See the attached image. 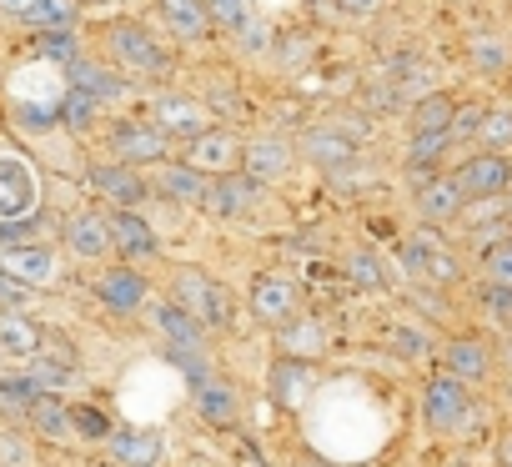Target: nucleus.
<instances>
[{
    "instance_id": "f257e3e1",
    "label": "nucleus",
    "mask_w": 512,
    "mask_h": 467,
    "mask_svg": "<svg viewBox=\"0 0 512 467\" xmlns=\"http://www.w3.org/2000/svg\"><path fill=\"white\" fill-rule=\"evenodd\" d=\"M171 292H176V307L191 312L201 327H211V332H226V327H231V297H226V287L211 282L206 272L181 267V272L171 277Z\"/></svg>"
},
{
    "instance_id": "f03ea898",
    "label": "nucleus",
    "mask_w": 512,
    "mask_h": 467,
    "mask_svg": "<svg viewBox=\"0 0 512 467\" xmlns=\"http://www.w3.org/2000/svg\"><path fill=\"white\" fill-rule=\"evenodd\" d=\"M106 46H111V56H116L121 66H131V71H141V76H161V71L171 66L166 46H161L146 26H136V21H111V26H106Z\"/></svg>"
},
{
    "instance_id": "7ed1b4c3",
    "label": "nucleus",
    "mask_w": 512,
    "mask_h": 467,
    "mask_svg": "<svg viewBox=\"0 0 512 467\" xmlns=\"http://www.w3.org/2000/svg\"><path fill=\"white\" fill-rule=\"evenodd\" d=\"M422 417L432 432H462L472 422V397H467V382L457 377H432L427 392H422Z\"/></svg>"
},
{
    "instance_id": "20e7f679",
    "label": "nucleus",
    "mask_w": 512,
    "mask_h": 467,
    "mask_svg": "<svg viewBox=\"0 0 512 467\" xmlns=\"http://www.w3.org/2000/svg\"><path fill=\"white\" fill-rule=\"evenodd\" d=\"M452 181L462 186L467 201L507 196V191H512V161H507V151H477V156H467V161L457 166Z\"/></svg>"
},
{
    "instance_id": "39448f33",
    "label": "nucleus",
    "mask_w": 512,
    "mask_h": 467,
    "mask_svg": "<svg viewBox=\"0 0 512 467\" xmlns=\"http://www.w3.org/2000/svg\"><path fill=\"white\" fill-rule=\"evenodd\" d=\"M41 206L36 171L21 156H0V221H31Z\"/></svg>"
},
{
    "instance_id": "423d86ee",
    "label": "nucleus",
    "mask_w": 512,
    "mask_h": 467,
    "mask_svg": "<svg viewBox=\"0 0 512 467\" xmlns=\"http://www.w3.org/2000/svg\"><path fill=\"white\" fill-rule=\"evenodd\" d=\"M111 151H116V161H131V166H156V161H166L171 136H166L161 126L126 121V126H116V131H111Z\"/></svg>"
},
{
    "instance_id": "0eeeda50",
    "label": "nucleus",
    "mask_w": 512,
    "mask_h": 467,
    "mask_svg": "<svg viewBox=\"0 0 512 467\" xmlns=\"http://www.w3.org/2000/svg\"><path fill=\"white\" fill-rule=\"evenodd\" d=\"M302 156H307L312 166H322L327 176H342V171L357 161V141H347L332 121H327V126H307V136H302Z\"/></svg>"
},
{
    "instance_id": "6e6552de",
    "label": "nucleus",
    "mask_w": 512,
    "mask_h": 467,
    "mask_svg": "<svg viewBox=\"0 0 512 467\" xmlns=\"http://www.w3.org/2000/svg\"><path fill=\"white\" fill-rule=\"evenodd\" d=\"M412 206H417V216L427 226H442V221H457L467 211V196H462V186L452 176H427V181H417V201Z\"/></svg>"
},
{
    "instance_id": "1a4fd4ad",
    "label": "nucleus",
    "mask_w": 512,
    "mask_h": 467,
    "mask_svg": "<svg viewBox=\"0 0 512 467\" xmlns=\"http://www.w3.org/2000/svg\"><path fill=\"white\" fill-rule=\"evenodd\" d=\"M256 191H262V181H251L246 171H221L206 181V206L216 216H246L256 206Z\"/></svg>"
},
{
    "instance_id": "9d476101",
    "label": "nucleus",
    "mask_w": 512,
    "mask_h": 467,
    "mask_svg": "<svg viewBox=\"0 0 512 467\" xmlns=\"http://www.w3.org/2000/svg\"><path fill=\"white\" fill-rule=\"evenodd\" d=\"M186 166H196L201 176H221V171H236V131L226 126H206L191 151H186Z\"/></svg>"
},
{
    "instance_id": "9b49d317",
    "label": "nucleus",
    "mask_w": 512,
    "mask_h": 467,
    "mask_svg": "<svg viewBox=\"0 0 512 467\" xmlns=\"http://www.w3.org/2000/svg\"><path fill=\"white\" fill-rule=\"evenodd\" d=\"M106 442H111V457L126 467H156L166 452V437L156 427H116V432H106Z\"/></svg>"
},
{
    "instance_id": "f8f14e48",
    "label": "nucleus",
    "mask_w": 512,
    "mask_h": 467,
    "mask_svg": "<svg viewBox=\"0 0 512 467\" xmlns=\"http://www.w3.org/2000/svg\"><path fill=\"white\" fill-rule=\"evenodd\" d=\"M287 166H292V141H282V136H256L241 146V171L251 181H277V176H287Z\"/></svg>"
},
{
    "instance_id": "ddd939ff",
    "label": "nucleus",
    "mask_w": 512,
    "mask_h": 467,
    "mask_svg": "<svg viewBox=\"0 0 512 467\" xmlns=\"http://www.w3.org/2000/svg\"><path fill=\"white\" fill-rule=\"evenodd\" d=\"M106 231H111V247L116 252H126V257H156V231H151V221L141 216V211H116V216H106Z\"/></svg>"
},
{
    "instance_id": "4468645a",
    "label": "nucleus",
    "mask_w": 512,
    "mask_h": 467,
    "mask_svg": "<svg viewBox=\"0 0 512 467\" xmlns=\"http://www.w3.org/2000/svg\"><path fill=\"white\" fill-rule=\"evenodd\" d=\"M151 126H161L166 136L196 141V136L206 131V106H201V101H191V96H161V101H156V121H151Z\"/></svg>"
},
{
    "instance_id": "2eb2a0df",
    "label": "nucleus",
    "mask_w": 512,
    "mask_h": 467,
    "mask_svg": "<svg viewBox=\"0 0 512 467\" xmlns=\"http://www.w3.org/2000/svg\"><path fill=\"white\" fill-rule=\"evenodd\" d=\"M292 307H297V287H292L287 277L262 272V277L251 282V312L262 317V322H287Z\"/></svg>"
},
{
    "instance_id": "dca6fc26",
    "label": "nucleus",
    "mask_w": 512,
    "mask_h": 467,
    "mask_svg": "<svg viewBox=\"0 0 512 467\" xmlns=\"http://www.w3.org/2000/svg\"><path fill=\"white\" fill-rule=\"evenodd\" d=\"M196 412H201V422H211V427H236V422H241V397H236L231 382L206 377V382H196Z\"/></svg>"
},
{
    "instance_id": "f3484780",
    "label": "nucleus",
    "mask_w": 512,
    "mask_h": 467,
    "mask_svg": "<svg viewBox=\"0 0 512 467\" xmlns=\"http://www.w3.org/2000/svg\"><path fill=\"white\" fill-rule=\"evenodd\" d=\"M91 186H96L106 201H116V206H141V201H146V181H141L131 166H106V161H96V166H91Z\"/></svg>"
},
{
    "instance_id": "a211bd4d",
    "label": "nucleus",
    "mask_w": 512,
    "mask_h": 467,
    "mask_svg": "<svg viewBox=\"0 0 512 467\" xmlns=\"http://www.w3.org/2000/svg\"><path fill=\"white\" fill-rule=\"evenodd\" d=\"M6 11H11V16H21L31 31L76 26V0H6Z\"/></svg>"
},
{
    "instance_id": "6ab92c4d",
    "label": "nucleus",
    "mask_w": 512,
    "mask_h": 467,
    "mask_svg": "<svg viewBox=\"0 0 512 467\" xmlns=\"http://www.w3.org/2000/svg\"><path fill=\"white\" fill-rule=\"evenodd\" d=\"M96 297H101L106 307H116V312H131V307L146 302V277L131 272V267H111V272L96 282Z\"/></svg>"
},
{
    "instance_id": "aec40b11",
    "label": "nucleus",
    "mask_w": 512,
    "mask_h": 467,
    "mask_svg": "<svg viewBox=\"0 0 512 467\" xmlns=\"http://www.w3.org/2000/svg\"><path fill=\"white\" fill-rule=\"evenodd\" d=\"M66 247L76 252V257H106L111 252V231H106V216H91V211H81V216H71L66 221Z\"/></svg>"
},
{
    "instance_id": "412c9836",
    "label": "nucleus",
    "mask_w": 512,
    "mask_h": 467,
    "mask_svg": "<svg viewBox=\"0 0 512 467\" xmlns=\"http://www.w3.org/2000/svg\"><path fill=\"white\" fill-rule=\"evenodd\" d=\"M51 267H56L51 247H36V242H26V247H6V262H0V272H11V277L26 282V287H41V282L51 277Z\"/></svg>"
},
{
    "instance_id": "4be33fe9",
    "label": "nucleus",
    "mask_w": 512,
    "mask_h": 467,
    "mask_svg": "<svg viewBox=\"0 0 512 467\" xmlns=\"http://www.w3.org/2000/svg\"><path fill=\"white\" fill-rule=\"evenodd\" d=\"M442 367H447V377H457V382H482V377H487V367H492V357H487V347H482V342L457 337V342H447Z\"/></svg>"
},
{
    "instance_id": "5701e85b",
    "label": "nucleus",
    "mask_w": 512,
    "mask_h": 467,
    "mask_svg": "<svg viewBox=\"0 0 512 467\" xmlns=\"http://www.w3.org/2000/svg\"><path fill=\"white\" fill-rule=\"evenodd\" d=\"M161 6V21L181 36V41H201L211 31V16H206V0H156Z\"/></svg>"
},
{
    "instance_id": "b1692460",
    "label": "nucleus",
    "mask_w": 512,
    "mask_h": 467,
    "mask_svg": "<svg viewBox=\"0 0 512 467\" xmlns=\"http://www.w3.org/2000/svg\"><path fill=\"white\" fill-rule=\"evenodd\" d=\"M66 71H71V86L76 91H86V96H96V101H116L121 91H126V81L121 76H111L106 66H96V61H66Z\"/></svg>"
},
{
    "instance_id": "393cba45",
    "label": "nucleus",
    "mask_w": 512,
    "mask_h": 467,
    "mask_svg": "<svg viewBox=\"0 0 512 467\" xmlns=\"http://www.w3.org/2000/svg\"><path fill=\"white\" fill-rule=\"evenodd\" d=\"M206 181H211V176H201L196 166L181 161V166H166L156 186H161L171 201H181V206H206Z\"/></svg>"
},
{
    "instance_id": "a878e982",
    "label": "nucleus",
    "mask_w": 512,
    "mask_h": 467,
    "mask_svg": "<svg viewBox=\"0 0 512 467\" xmlns=\"http://www.w3.org/2000/svg\"><path fill=\"white\" fill-rule=\"evenodd\" d=\"M156 327H161L166 347H201V337H206V327L191 312H181L176 302H161L156 307Z\"/></svg>"
},
{
    "instance_id": "bb28decb",
    "label": "nucleus",
    "mask_w": 512,
    "mask_h": 467,
    "mask_svg": "<svg viewBox=\"0 0 512 467\" xmlns=\"http://www.w3.org/2000/svg\"><path fill=\"white\" fill-rule=\"evenodd\" d=\"M26 417L36 422V432H46V437H61V432H71V407L56 397V392H31V402H26Z\"/></svg>"
},
{
    "instance_id": "cd10ccee",
    "label": "nucleus",
    "mask_w": 512,
    "mask_h": 467,
    "mask_svg": "<svg viewBox=\"0 0 512 467\" xmlns=\"http://www.w3.org/2000/svg\"><path fill=\"white\" fill-rule=\"evenodd\" d=\"M472 141H482V151H512V106H482Z\"/></svg>"
},
{
    "instance_id": "c85d7f7f",
    "label": "nucleus",
    "mask_w": 512,
    "mask_h": 467,
    "mask_svg": "<svg viewBox=\"0 0 512 467\" xmlns=\"http://www.w3.org/2000/svg\"><path fill=\"white\" fill-rule=\"evenodd\" d=\"M282 352L287 357H317L322 352V322L317 317H297L282 327Z\"/></svg>"
},
{
    "instance_id": "c756f323",
    "label": "nucleus",
    "mask_w": 512,
    "mask_h": 467,
    "mask_svg": "<svg viewBox=\"0 0 512 467\" xmlns=\"http://www.w3.org/2000/svg\"><path fill=\"white\" fill-rule=\"evenodd\" d=\"M0 347H6V352H21V357H31V352L41 347V327H31L26 317H16V312L0 307Z\"/></svg>"
},
{
    "instance_id": "7c9ffc66",
    "label": "nucleus",
    "mask_w": 512,
    "mask_h": 467,
    "mask_svg": "<svg viewBox=\"0 0 512 467\" xmlns=\"http://www.w3.org/2000/svg\"><path fill=\"white\" fill-rule=\"evenodd\" d=\"M452 96H442V91H427L422 101H412V131H447V121H452Z\"/></svg>"
},
{
    "instance_id": "2f4dec72",
    "label": "nucleus",
    "mask_w": 512,
    "mask_h": 467,
    "mask_svg": "<svg viewBox=\"0 0 512 467\" xmlns=\"http://www.w3.org/2000/svg\"><path fill=\"white\" fill-rule=\"evenodd\" d=\"M36 51L46 61H76V26H56V31H36Z\"/></svg>"
},
{
    "instance_id": "473e14b6",
    "label": "nucleus",
    "mask_w": 512,
    "mask_h": 467,
    "mask_svg": "<svg viewBox=\"0 0 512 467\" xmlns=\"http://www.w3.org/2000/svg\"><path fill=\"white\" fill-rule=\"evenodd\" d=\"M96 106H101L96 96H86V91H76V86H71V91L61 96V111H56V116H61L71 131H86V126L96 121Z\"/></svg>"
},
{
    "instance_id": "72a5a7b5",
    "label": "nucleus",
    "mask_w": 512,
    "mask_h": 467,
    "mask_svg": "<svg viewBox=\"0 0 512 467\" xmlns=\"http://www.w3.org/2000/svg\"><path fill=\"white\" fill-rule=\"evenodd\" d=\"M302 382H307V367H302L297 357H287V362L272 372V392H277V402H282V407H292V402H297V392H302Z\"/></svg>"
},
{
    "instance_id": "f704fd0d",
    "label": "nucleus",
    "mask_w": 512,
    "mask_h": 467,
    "mask_svg": "<svg viewBox=\"0 0 512 467\" xmlns=\"http://www.w3.org/2000/svg\"><path fill=\"white\" fill-rule=\"evenodd\" d=\"M206 16H211V26H221V31H231V36L251 21L246 0H206Z\"/></svg>"
},
{
    "instance_id": "c9c22d12",
    "label": "nucleus",
    "mask_w": 512,
    "mask_h": 467,
    "mask_svg": "<svg viewBox=\"0 0 512 467\" xmlns=\"http://www.w3.org/2000/svg\"><path fill=\"white\" fill-rule=\"evenodd\" d=\"M467 51H472V66H477V71H487V76H497V71L507 66V46H502L497 36H477Z\"/></svg>"
},
{
    "instance_id": "e433bc0d",
    "label": "nucleus",
    "mask_w": 512,
    "mask_h": 467,
    "mask_svg": "<svg viewBox=\"0 0 512 467\" xmlns=\"http://www.w3.org/2000/svg\"><path fill=\"white\" fill-rule=\"evenodd\" d=\"M26 382H31L36 392H61V387L76 382V372H71V367H56V362H46V357H36V367H31Z\"/></svg>"
},
{
    "instance_id": "4c0bfd02",
    "label": "nucleus",
    "mask_w": 512,
    "mask_h": 467,
    "mask_svg": "<svg viewBox=\"0 0 512 467\" xmlns=\"http://www.w3.org/2000/svg\"><path fill=\"white\" fill-rule=\"evenodd\" d=\"M347 277H352L362 292H377V287H382V262H377L372 252H352V257H347Z\"/></svg>"
},
{
    "instance_id": "58836bf2",
    "label": "nucleus",
    "mask_w": 512,
    "mask_h": 467,
    "mask_svg": "<svg viewBox=\"0 0 512 467\" xmlns=\"http://www.w3.org/2000/svg\"><path fill=\"white\" fill-rule=\"evenodd\" d=\"M392 347L402 357H422V352H432V337L422 332V322H402V327H392Z\"/></svg>"
},
{
    "instance_id": "ea45409f",
    "label": "nucleus",
    "mask_w": 512,
    "mask_h": 467,
    "mask_svg": "<svg viewBox=\"0 0 512 467\" xmlns=\"http://www.w3.org/2000/svg\"><path fill=\"white\" fill-rule=\"evenodd\" d=\"M166 362H176L191 382H206V377H211V362H206L201 347H166Z\"/></svg>"
},
{
    "instance_id": "a19ab883",
    "label": "nucleus",
    "mask_w": 512,
    "mask_h": 467,
    "mask_svg": "<svg viewBox=\"0 0 512 467\" xmlns=\"http://www.w3.org/2000/svg\"><path fill=\"white\" fill-rule=\"evenodd\" d=\"M0 462L6 467H36V452L21 432H0Z\"/></svg>"
},
{
    "instance_id": "79ce46f5",
    "label": "nucleus",
    "mask_w": 512,
    "mask_h": 467,
    "mask_svg": "<svg viewBox=\"0 0 512 467\" xmlns=\"http://www.w3.org/2000/svg\"><path fill=\"white\" fill-rule=\"evenodd\" d=\"M477 121H482V106H457V111H452V121H447L452 146H457V141H472V136H477Z\"/></svg>"
},
{
    "instance_id": "37998d69",
    "label": "nucleus",
    "mask_w": 512,
    "mask_h": 467,
    "mask_svg": "<svg viewBox=\"0 0 512 467\" xmlns=\"http://www.w3.org/2000/svg\"><path fill=\"white\" fill-rule=\"evenodd\" d=\"M487 282L492 287H512V242H502V247L487 252Z\"/></svg>"
},
{
    "instance_id": "c03bdc74",
    "label": "nucleus",
    "mask_w": 512,
    "mask_h": 467,
    "mask_svg": "<svg viewBox=\"0 0 512 467\" xmlns=\"http://www.w3.org/2000/svg\"><path fill=\"white\" fill-rule=\"evenodd\" d=\"M277 61H282L287 71L307 66V61H312V41H307L302 31H297V36H287V41H282V51H277Z\"/></svg>"
},
{
    "instance_id": "a18cd8bd",
    "label": "nucleus",
    "mask_w": 512,
    "mask_h": 467,
    "mask_svg": "<svg viewBox=\"0 0 512 467\" xmlns=\"http://www.w3.org/2000/svg\"><path fill=\"white\" fill-rule=\"evenodd\" d=\"M71 427H76L81 437H106V432H111V422H106L96 407H71Z\"/></svg>"
},
{
    "instance_id": "49530a36",
    "label": "nucleus",
    "mask_w": 512,
    "mask_h": 467,
    "mask_svg": "<svg viewBox=\"0 0 512 467\" xmlns=\"http://www.w3.org/2000/svg\"><path fill=\"white\" fill-rule=\"evenodd\" d=\"M26 302H31V287L16 282L11 272H0V307H6V312H21Z\"/></svg>"
},
{
    "instance_id": "de8ad7c7",
    "label": "nucleus",
    "mask_w": 512,
    "mask_h": 467,
    "mask_svg": "<svg viewBox=\"0 0 512 467\" xmlns=\"http://www.w3.org/2000/svg\"><path fill=\"white\" fill-rule=\"evenodd\" d=\"M482 307L507 322V317H512V287H492V282H487V287H482Z\"/></svg>"
},
{
    "instance_id": "09e8293b",
    "label": "nucleus",
    "mask_w": 512,
    "mask_h": 467,
    "mask_svg": "<svg viewBox=\"0 0 512 467\" xmlns=\"http://www.w3.org/2000/svg\"><path fill=\"white\" fill-rule=\"evenodd\" d=\"M236 41H241L246 51H267V46H272V31H267L262 21H246V26L236 31Z\"/></svg>"
},
{
    "instance_id": "8fccbe9b",
    "label": "nucleus",
    "mask_w": 512,
    "mask_h": 467,
    "mask_svg": "<svg viewBox=\"0 0 512 467\" xmlns=\"http://www.w3.org/2000/svg\"><path fill=\"white\" fill-rule=\"evenodd\" d=\"M377 6H382V0H337V11H342V16H372Z\"/></svg>"
},
{
    "instance_id": "3c124183",
    "label": "nucleus",
    "mask_w": 512,
    "mask_h": 467,
    "mask_svg": "<svg viewBox=\"0 0 512 467\" xmlns=\"http://www.w3.org/2000/svg\"><path fill=\"white\" fill-rule=\"evenodd\" d=\"M21 121H26L31 131H46V126L56 121V111H21Z\"/></svg>"
},
{
    "instance_id": "603ef678",
    "label": "nucleus",
    "mask_w": 512,
    "mask_h": 467,
    "mask_svg": "<svg viewBox=\"0 0 512 467\" xmlns=\"http://www.w3.org/2000/svg\"><path fill=\"white\" fill-rule=\"evenodd\" d=\"M497 462H502V467H512V437H502V442H497Z\"/></svg>"
},
{
    "instance_id": "864d4df0",
    "label": "nucleus",
    "mask_w": 512,
    "mask_h": 467,
    "mask_svg": "<svg viewBox=\"0 0 512 467\" xmlns=\"http://www.w3.org/2000/svg\"><path fill=\"white\" fill-rule=\"evenodd\" d=\"M91 6H121V0H91Z\"/></svg>"
},
{
    "instance_id": "5fc2aeb1",
    "label": "nucleus",
    "mask_w": 512,
    "mask_h": 467,
    "mask_svg": "<svg viewBox=\"0 0 512 467\" xmlns=\"http://www.w3.org/2000/svg\"><path fill=\"white\" fill-rule=\"evenodd\" d=\"M502 211H507V216H512V196H507V201H502Z\"/></svg>"
},
{
    "instance_id": "6e6d98bb",
    "label": "nucleus",
    "mask_w": 512,
    "mask_h": 467,
    "mask_svg": "<svg viewBox=\"0 0 512 467\" xmlns=\"http://www.w3.org/2000/svg\"><path fill=\"white\" fill-rule=\"evenodd\" d=\"M507 327H512V317H507Z\"/></svg>"
},
{
    "instance_id": "4d7b16f0",
    "label": "nucleus",
    "mask_w": 512,
    "mask_h": 467,
    "mask_svg": "<svg viewBox=\"0 0 512 467\" xmlns=\"http://www.w3.org/2000/svg\"><path fill=\"white\" fill-rule=\"evenodd\" d=\"M507 392H512V387H507Z\"/></svg>"
},
{
    "instance_id": "13d9d810",
    "label": "nucleus",
    "mask_w": 512,
    "mask_h": 467,
    "mask_svg": "<svg viewBox=\"0 0 512 467\" xmlns=\"http://www.w3.org/2000/svg\"><path fill=\"white\" fill-rule=\"evenodd\" d=\"M507 242H512V237H507Z\"/></svg>"
}]
</instances>
